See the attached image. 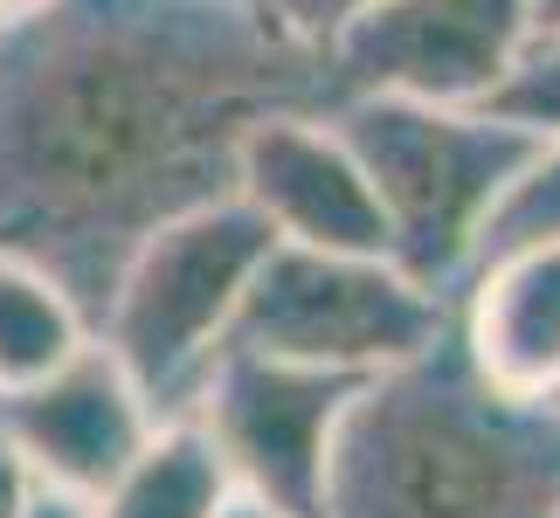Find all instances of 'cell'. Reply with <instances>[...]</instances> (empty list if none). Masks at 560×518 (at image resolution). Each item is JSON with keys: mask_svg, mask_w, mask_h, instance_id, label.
Listing matches in <instances>:
<instances>
[{"mask_svg": "<svg viewBox=\"0 0 560 518\" xmlns=\"http://www.w3.org/2000/svg\"><path fill=\"white\" fill-rule=\"evenodd\" d=\"M270 243L277 235L264 228V214L243 208L235 193H214V201L166 214L118 256L112 284L91 311V332L153 395L160 415L187 408L194 380L229 345L243 291Z\"/></svg>", "mask_w": 560, "mask_h": 518, "instance_id": "cell-4", "label": "cell"}, {"mask_svg": "<svg viewBox=\"0 0 560 518\" xmlns=\"http://www.w3.org/2000/svg\"><path fill=\"white\" fill-rule=\"evenodd\" d=\"M540 408H547V415H553V422H560V380H553V395H547V401H540Z\"/></svg>", "mask_w": 560, "mask_h": 518, "instance_id": "cell-21", "label": "cell"}, {"mask_svg": "<svg viewBox=\"0 0 560 518\" xmlns=\"http://www.w3.org/2000/svg\"><path fill=\"white\" fill-rule=\"evenodd\" d=\"M560 243V132H540L533 153L512 166V180L499 187V201L485 208L470 263L478 270L491 256H520V249H553Z\"/></svg>", "mask_w": 560, "mask_h": 518, "instance_id": "cell-13", "label": "cell"}, {"mask_svg": "<svg viewBox=\"0 0 560 518\" xmlns=\"http://www.w3.org/2000/svg\"><path fill=\"white\" fill-rule=\"evenodd\" d=\"M560 422L470 374L457 339L368 374L339 415L318 518H553Z\"/></svg>", "mask_w": 560, "mask_h": 518, "instance_id": "cell-2", "label": "cell"}, {"mask_svg": "<svg viewBox=\"0 0 560 518\" xmlns=\"http://www.w3.org/2000/svg\"><path fill=\"white\" fill-rule=\"evenodd\" d=\"M353 387H360L353 374L222 345L208 360V374L194 380L187 415L222 449L243 498L318 518V505H326V457H332V436H339Z\"/></svg>", "mask_w": 560, "mask_h": 518, "instance_id": "cell-6", "label": "cell"}, {"mask_svg": "<svg viewBox=\"0 0 560 518\" xmlns=\"http://www.w3.org/2000/svg\"><path fill=\"white\" fill-rule=\"evenodd\" d=\"M553 518H560V511H553Z\"/></svg>", "mask_w": 560, "mask_h": 518, "instance_id": "cell-22", "label": "cell"}, {"mask_svg": "<svg viewBox=\"0 0 560 518\" xmlns=\"http://www.w3.org/2000/svg\"><path fill=\"white\" fill-rule=\"evenodd\" d=\"M526 21H533V35H553L560 28V0H526Z\"/></svg>", "mask_w": 560, "mask_h": 518, "instance_id": "cell-19", "label": "cell"}, {"mask_svg": "<svg viewBox=\"0 0 560 518\" xmlns=\"http://www.w3.org/2000/svg\"><path fill=\"white\" fill-rule=\"evenodd\" d=\"M35 478H28V463L14 457V443L0 436V518H28V505H35Z\"/></svg>", "mask_w": 560, "mask_h": 518, "instance_id": "cell-16", "label": "cell"}, {"mask_svg": "<svg viewBox=\"0 0 560 518\" xmlns=\"http://www.w3.org/2000/svg\"><path fill=\"white\" fill-rule=\"evenodd\" d=\"M450 318H457L450 297L408 276L395 256L270 243L243 291L229 345L368 380L450 339Z\"/></svg>", "mask_w": 560, "mask_h": 518, "instance_id": "cell-5", "label": "cell"}, {"mask_svg": "<svg viewBox=\"0 0 560 518\" xmlns=\"http://www.w3.org/2000/svg\"><path fill=\"white\" fill-rule=\"evenodd\" d=\"M28 518H91V511H83V498H62V491H35Z\"/></svg>", "mask_w": 560, "mask_h": 518, "instance_id": "cell-17", "label": "cell"}, {"mask_svg": "<svg viewBox=\"0 0 560 518\" xmlns=\"http://www.w3.org/2000/svg\"><path fill=\"white\" fill-rule=\"evenodd\" d=\"M332 104L326 56L249 0H42L0 14V249L97 311L118 256L229 193L235 139Z\"/></svg>", "mask_w": 560, "mask_h": 518, "instance_id": "cell-1", "label": "cell"}, {"mask_svg": "<svg viewBox=\"0 0 560 518\" xmlns=\"http://www.w3.org/2000/svg\"><path fill=\"white\" fill-rule=\"evenodd\" d=\"M526 0H368L332 28V97L387 91L436 104H491L512 56L526 49Z\"/></svg>", "mask_w": 560, "mask_h": 518, "instance_id": "cell-7", "label": "cell"}, {"mask_svg": "<svg viewBox=\"0 0 560 518\" xmlns=\"http://www.w3.org/2000/svg\"><path fill=\"white\" fill-rule=\"evenodd\" d=\"M229 193L264 214L277 243L387 256V214L374 201V180L339 139L326 104H284L256 118L235 139Z\"/></svg>", "mask_w": 560, "mask_h": 518, "instance_id": "cell-8", "label": "cell"}, {"mask_svg": "<svg viewBox=\"0 0 560 518\" xmlns=\"http://www.w3.org/2000/svg\"><path fill=\"white\" fill-rule=\"evenodd\" d=\"M491 111H505L526 132H560V28L526 35V49L512 56L505 83L491 91Z\"/></svg>", "mask_w": 560, "mask_h": 518, "instance_id": "cell-14", "label": "cell"}, {"mask_svg": "<svg viewBox=\"0 0 560 518\" xmlns=\"http://www.w3.org/2000/svg\"><path fill=\"white\" fill-rule=\"evenodd\" d=\"M450 339L470 374L512 401H547L560 380V243L491 256L450 291Z\"/></svg>", "mask_w": 560, "mask_h": 518, "instance_id": "cell-10", "label": "cell"}, {"mask_svg": "<svg viewBox=\"0 0 560 518\" xmlns=\"http://www.w3.org/2000/svg\"><path fill=\"white\" fill-rule=\"evenodd\" d=\"M229 498H235V478H229L222 449L208 443V428L194 422L187 408H174V415H160L153 436L83 498V511L91 518H214Z\"/></svg>", "mask_w": 560, "mask_h": 518, "instance_id": "cell-11", "label": "cell"}, {"mask_svg": "<svg viewBox=\"0 0 560 518\" xmlns=\"http://www.w3.org/2000/svg\"><path fill=\"white\" fill-rule=\"evenodd\" d=\"M256 14L270 21V28H284L291 42H305V49H326L332 42V28L347 14H360L368 0H249Z\"/></svg>", "mask_w": 560, "mask_h": 518, "instance_id": "cell-15", "label": "cell"}, {"mask_svg": "<svg viewBox=\"0 0 560 518\" xmlns=\"http://www.w3.org/2000/svg\"><path fill=\"white\" fill-rule=\"evenodd\" d=\"M83 339H91L83 297L42 263H28V256L0 249V387H21V380L49 374Z\"/></svg>", "mask_w": 560, "mask_h": 518, "instance_id": "cell-12", "label": "cell"}, {"mask_svg": "<svg viewBox=\"0 0 560 518\" xmlns=\"http://www.w3.org/2000/svg\"><path fill=\"white\" fill-rule=\"evenodd\" d=\"M214 518H298V511H277V505H264V498H243V491H235V498L214 511Z\"/></svg>", "mask_w": 560, "mask_h": 518, "instance_id": "cell-18", "label": "cell"}, {"mask_svg": "<svg viewBox=\"0 0 560 518\" xmlns=\"http://www.w3.org/2000/svg\"><path fill=\"white\" fill-rule=\"evenodd\" d=\"M153 422H160L153 395L125 374L97 332L49 374L0 387V436L28 463V478L42 491H62V498H91L153 436Z\"/></svg>", "mask_w": 560, "mask_h": 518, "instance_id": "cell-9", "label": "cell"}, {"mask_svg": "<svg viewBox=\"0 0 560 518\" xmlns=\"http://www.w3.org/2000/svg\"><path fill=\"white\" fill-rule=\"evenodd\" d=\"M326 111L374 180V201L387 214V256L450 297L464 284L485 208L499 201V187L540 132L512 125L491 104H436L387 91L332 97Z\"/></svg>", "mask_w": 560, "mask_h": 518, "instance_id": "cell-3", "label": "cell"}, {"mask_svg": "<svg viewBox=\"0 0 560 518\" xmlns=\"http://www.w3.org/2000/svg\"><path fill=\"white\" fill-rule=\"evenodd\" d=\"M28 8H42V0H0V14H28Z\"/></svg>", "mask_w": 560, "mask_h": 518, "instance_id": "cell-20", "label": "cell"}]
</instances>
